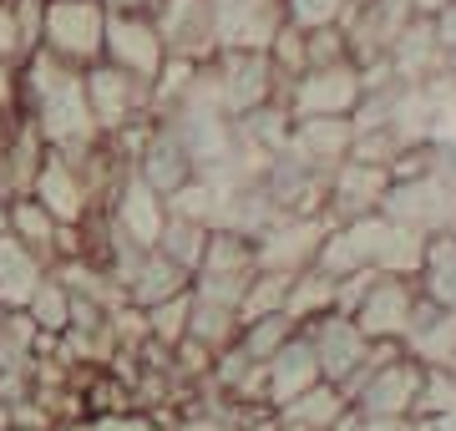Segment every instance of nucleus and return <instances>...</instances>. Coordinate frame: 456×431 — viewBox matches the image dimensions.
<instances>
[{
  "mask_svg": "<svg viewBox=\"0 0 456 431\" xmlns=\"http://www.w3.org/2000/svg\"><path fill=\"white\" fill-rule=\"evenodd\" d=\"M208 86L233 122L279 102V71L269 61V51H218L208 61Z\"/></svg>",
  "mask_w": 456,
  "mask_h": 431,
  "instance_id": "4",
  "label": "nucleus"
},
{
  "mask_svg": "<svg viewBox=\"0 0 456 431\" xmlns=\"http://www.w3.org/2000/svg\"><path fill=\"white\" fill-rule=\"evenodd\" d=\"M416 280H421L426 299H436L441 310H456V233L452 229L426 239V259L416 269Z\"/></svg>",
  "mask_w": 456,
  "mask_h": 431,
  "instance_id": "21",
  "label": "nucleus"
},
{
  "mask_svg": "<svg viewBox=\"0 0 456 431\" xmlns=\"http://www.w3.org/2000/svg\"><path fill=\"white\" fill-rule=\"evenodd\" d=\"M360 97H365V71L355 61H340V67H310L299 71L284 92H279V107L299 122V117H355Z\"/></svg>",
  "mask_w": 456,
  "mask_h": 431,
  "instance_id": "7",
  "label": "nucleus"
},
{
  "mask_svg": "<svg viewBox=\"0 0 456 431\" xmlns=\"http://www.w3.org/2000/svg\"><path fill=\"white\" fill-rule=\"evenodd\" d=\"M0 370H5V365H0Z\"/></svg>",
  "mask_w": 456,
  "mask_h": 431,
  "instance_id": "33",
  "label": "nucleus"
},
{
  "mask_svg": "<svg viewBox=\"0 0 456 431\" xmlns=\"http://www.w3.org/2000/svg\"><path fill=\"white\" fill-rule=\"evenodd\" d=\"M299 330L284 310H274V315H259V320H244L239 325V340H233V350H244L254 365H264V361H274L279 350H284V340Z\"/></svg>",
  "mask_w": 456,
  "mask_h": 431,
  "instance_id": "23",
  "label": "nucleus"
},
{
  "mask_svg": "<svg viewBox=\"0 0 456 431\" xmlns=\"http://www.w3.org/2000/svg\"><path fill=\"white\" fill-rule=\"evenodd\" d=\"M102 214H107V224H112L117 239H127V244H137V249H158L163 224H167V199L158 193V188H147V183L127 167Z\"/></svg>",
  "mask_w": 456,
  "mask_h": 431,
  "instance_id": "10",
  "label": "nucleus"
},
{
  "mask_svg": "<svg viewBox=\"0 0 456 431\" xmlns=\"http://www.w3.org/2000/svg\"><path fill=\"white\" fill-rule=\"evenodd\" d=\"M299 330L310 335L314 355H320V370H325V381L335 386H350L375 361V340H365L355 320L345 315V310H330V315L310 320V325H299Z\"/></svg>",
  "mask_w": 456,
  "mask_h": 431,
  "instance_id": "9",
  "label": "nucleus"
},
{
  "mask_svg": "<svg viewBox=\"0 0 456 431\" xmlns=\"http://www.w3.org/2000/svg\"><path fill=\"white\" fill-rule=\"evenodd\" d=\"M208 233H213V224H198V218H183V214H167L158 249H163L167 259H178L183 269H193V274H198V264H203V249H208Z\"/></svg>",
  "mask_w": 456,
  "mask_h": 431,
  "instance_id": "25",
  "label": "nucleus"
},
{
  "mask_svg": "<svg viewBox=\"0 0 456 431\" xmlns=\"http://www.w3.org/2000/svg\"><path fill=\"white\" fill-rule=\"evenodd\" d=\"M16 107L36 122V133L51 152L86 158L102 142V127L92 117V102H86L82 67L51 56L46 46H36L16 67Z\"/></svg>",
  "mask_w": 456,
  "mask_h": 431,
  "instance_id": "1",
  "label": "nucleus"
},
{
  "mask_svg": "<svg viewBox=\"0 0 456 431\" xmlns=\"http://www.w3.org/2000/svg\"><path fill=\"white\" fill-rule=\"evenodd\" d=\"M26 315L41 335H66V325H71V284L46 274L41 289L31 295V305H26Z\"/></svg>",
  "mask_w": 456,
  "mask_h": 431,
  "instance_id": "27",
  "label": "nucleus"
},
{
  "mask_svg": "<svg viewBox=\"0 0 456 431\" xmlns=\"http://www.w3.org/2000/svg\"><path fill=\"white\" fill-rule=\"evenodd\" d=\"M284 20V0H213L218 51H269Z\"/></svg>",
  "mask_w": 456,
  "mask_h": 431,
  "instance_id": "14",
  "label": "nucleus"
},
{
  "mask_svg": "<svg viewBox=\"0 0 456 431\" xmlns=\"http://www.w3.org/2000/svg\"><path fill=\"white\" fill-rule=\"evenodd\" d=\"M11 233L26 249H36L46 264H56V239H61V218L51 214L36 193H16L11 199Z\"/></svg>",
  "mask_w": 456,
  "mask_h": 431,
  "instance_id": "20",
  "label": "nucleus"
},
{
  "mask_svg": "<svg viewBox=\"0 0 456 431\" xmlns=\"http://www.w3.org/2000/svg\"><path fill=\"white\" fill-rule=\"evenodd\" d=\"M97 431H178V427H163V416L152 411H122V416H92Z\"/></svg>",
  "mask_w": 456,
  "mask_h": 431,
  "instance_id": "29",
  "label": "nucleus"
},
{
  "mask_svg": "<svg viewBox=\"0 0 456 431\" xmlns=\"http://www.w3.org/2000/svg\"><path fill=\"white\" fill-rule=\"evenodd\" d=\"M239 325H244V320H239V310H233V305H218V299L193 295V320H188V335H193V340H203L213 355L239 340Z\"/></svg>",
  "mask_w": 456,
  "mask_h": 431,
  "instance_id": "24",
  "label": "nucleus"
},
{
  "mask_svg": "<svg viewBox=\"0 0 456 431\" xmlns=\"http://www.w3.org/2000/svg\"><path fill=\"white\" fill-rule=\"evenodd\" d=\"M46 274L51 264L41 254L26 249L16 233H0V310H26Z\"/></svg>",
  "mask_w": 456,
  "mask_h": 431,
  "instance_id": "19",
  "label": "nucleus"
},
{
  "mask_svg": "<svg viewBox=\"0 0 456 431\" xmlns=\"http://www.w3.org/2000/svg\"><path fill=\"white\" fill-rule=\"evenodd\" d=\"M102 61H112L117 71L137 77L142 86H158L167 71V41L158 31V16L152 11H112L107 16V51Z\"/></svg>",
  "mask_w": 456,
  "mask_h": 431,
  "instance_id": "6",
  "label": "nucleus"
},
{
  "mask_svg": "<svg viewBox=\"0 0 456 431\" xmlns=\"http://www.w3.org/2000/svg\"><path fill=\"white\" fill-rule=\"evenodd\" d=\"M188 289H193V269H183L163 249H147L132 264V274L122 280V295H127L132 310H152V305H163L173 295H188Z\"/></svg>",
  "mask_w": 456,
  "mask_h": 431,
  "instance_id": "18",
  "label": "nucleus"
},
{
  "mask_svg": "<svg viewBox=\"0 0 456 431\" xmlns=\"http://www.w3.org/2000/svg\"><path fill=\"white\" fill-rule=\"evenodd\" d=\"M0 431H11V401L0 396Z\"/></svg>",
  "mask_w": 456,
  "mask_h": 431,
  "instance_id": "32",
  "label": "nucleus"
},
{
  "mask_svg": "<svg viewBox=\"0 0 456 431\" xmlns=\"http://www.w3.org/2000/svg\"><path fill=\"white\" fill-rule=\"evenodd\" d=\"M158 31L167 41L173 61H193L208 67L218 56V26H213V0H163L158 11Z\"/></svg>",
  "mask_w": 456,
  "mask_h": 431,
  "instance_id": "11",
  "label": "nucleus"
},
{
  "mask_svg": "<svg viewBox=\"0 0 456 431\" xmlns=\"http://www.w3.org/2000/svg\"><path fill=\"white\" fill-rule=\"evenodd\" d=\"M421 381H426V361L416 350L375 346V361L345 386V396H350V406L360 416H370V421H406V416H416Z\"/></svg>",
  "mask_w": 456,
  "mask_h": 431,
  "instance_id": "3",
  "label": "nucleus"
},
{
  "mask_svg": "<svg viewBox=\"0 0 456 431\" xmlns=\"http://www.w3.org/2000/svg\"><path fill=\"white\" fill-rule=\"evenodd\" d=\"M350 148H355V122L350 117H299L289 127V148L284 152H294L305 167L330 178L350 158Z\"/></svg>",
  "mask_w": 456,
  "mask_h": 431,
  "instance_id": "16",
  "label": "nucleus"
},
{
  "mask_svg": "<svg viewBox=\"0 0 456 431\" xmlns=\"http://www.w3.org/2000/svg\"><path fill=\"white\" fill-rule=\"evenodd\" d=\"M350 11H355V0H284V16L294 26H305V31H314V26H340Z\"/></svg>",
  "mask_w": 456,
  "mask_h": 431,
  "instance_id": "28",
  "label": "nucleus"
},
{
  "mask_svg": "<svg viewBox=\"0 0 456 431\" xmlns=\"http://www.w3.org/2000/svg\"><path fill=\"white\" fill-rule=\"evenodd\" d=\"M391 167L380 163H360V158H345L335 173H330V193H325V218L330 224H350V218L380 214L386 208V193H391Z\"/></svg>",
  "mask_w": 456,
  "mask_h": 431,
  "instance_id": "12",
  "label": "nucleus"
},
{
  "mask_svg": "<svg viewBox=\"0 0 456 431\" xmlns=\"http://www.w3.org/2000/svg\"><path fill=\"white\" fill-rule=\"evenodd\" d=\"M320 381H325V370H320V355H314L310 335L294 330L274 361H264V406L269 411H284L289 401H299Z\"/></svg>",
  "mask_w": 456,
  "mask_h": 431,
  "instance_id": "15",
  "label": "nucleus"
},
{
  "mask_svg": "<svg viewBox=\"0 0 456 431\" xmlns=\"http://www.w3.org/2000/svg\"><path fill=\"white\" fill-rule=\"evenodd\" d=\"M82 77H86V102H92V117H97L102 137H117L137 117H152V86H142L127 71H117L112 61H97Z\"/></svg>",
  "mask_w": 456,
  "mask_h": 431,
  "instance_id": "8",
  "label": "nucleus"
},
{
  "mask_svg": "<svg viewBox=\"0 0 456 431\" xmlns=\"http://www.w3.org/2000/svg\"><path fill=\"white\" fill-rule=\"evenodd\" d=\"M431 26H436V41L446 56H456V0H446L436 16H431Z\"/></svg>",
  "mask_w": 456,
  "mask_h": 431,
  "instance_id": "30",
  "label": "nucleus"
},
{
  "mask_svg": "<svg viewBox=\"0 0 456 431\" xmlns=\"http://www.w3.org/2000/svg\"><path fill=\"white\" fill-rule=\"evenodd\" d=\"M107 5H112V11H158L163 0H107Z\"/></svg>",
  "mask_w": 456,
  "mask_h": 431,
  "instance_id": "31",
  "label": "nucleus"
},
{
  "mask_svg": "<svg viewBox=\"0 0 456 431\" xmlns=\"http://www.w3.org/2000/svg\"><path fill=\"white\" fill-rule=\"evenodd\" d=\"M31 193L46 203L61 224H86L92 214H102L97 199H92V183H86V173H82V158H66V152H51V148H46V158H41V167H36Z\"/></svg>",
  "mask_w": 456,
  "mask_h": 431,
  "instance_id": "13",
  "label": "nucleus"
},
{
  "mask_svg": "<svg viewBox=\"0 0 456 431\" xmlns=\"http://www.w3.org/2000/svg\"><path fill=\"white\" fill-rule=\"evenodd\" d=\"M350 411V396H345V386H335V381H320V386H310L299 401H289L284 411H274L279 421H289V427H299V431H335V421Z\"/></svg>",
  "mask_w": 456,
  "mask_h": 431,
  "instance_id": "22",
  "label": "nucleus"
},
{
  "mask_svg": "<svg viewBox=\"0 0 456 431\" xmlns=\"http://www.w3.org/2000/svg\"><path fill=\"white\" fill-rule=\"evenodd\" d=\"M188 320H193V289L142 310V330H147V340H158L163 350H173V346L188 340Z\"/></svg>",
  "mask_w": 456,
  "mask_h": 431,
  "instance_id": "26",
  "label": "nucleus"
},
{
  "mask_svg": "<svg viewBox=\"0 0 456 431\" xmlns=\"http://www.w3.org/2000/svg\"><path fill=\"white\" fill-rule=\"evenodd\" d=\"M416 305H421V280L416 274H386V269L345 280L340 295V310L375 346H406L411 325H416Z\"/></svg>",
  "mask_w": 456,
  "mask_h": 431,
  "instance_id": "2",
  "label": "nucleus"
},
{
  "mask_svg": "<svg viewBox=\"0 0 456 431\" xmlns=\"http://www.w3.org/2000/svg\"><path fill=\"white\" fill-rule=\"evenodd\" d=\"M132 173L147 183V188H158V193H178L183 183L198 173V163H193V152H188V142L178 137V127L173 122H163L158 117V127H152V137L142 142V152L132 158Z\"/></svg>",
  "mask_w": 456,
  "mask_h": 431,
  "instance_id": "17",
  "label": "nucleus"
},
{
  "mask_svg": "<svg viewBox=\"0 0 456 431\" xmlns=\"http://www.w3.org/2000/svg\"><path fill=\"white\" fill-rule=\"evenodd\" d=\"M107 0H46V20H41V46L61 56L71 67H97L107 51Z\"/></svg>",
  "mask_w": 456,
  "mask_h": 431,
  "instance_id": "5",
  "label": "nucleus"
}]
</instances>
